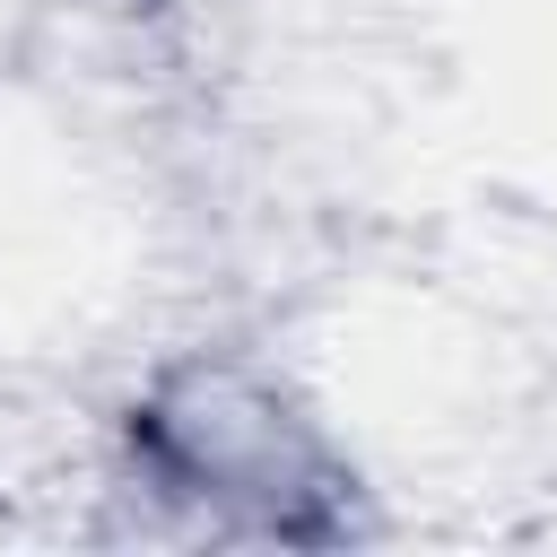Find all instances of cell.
<instances>
[{"label": "cell", "mask_w": 557, "mask_h": 557, "mask_svg": "<svg viewBox=\"0 0 557 557\" xmlns=\"http://www.w3.org/2000/svg\"><path fill=\"white\" fill-rule=\"evenodd\" d=\"M139 453L157 461L165 487L209 496V505H235L244 531H313L296 513V496H322L313 487L322 479V444L252 374H226V366L174 374L139 409Z\"/></svg>", "instance_id": "6da1fadb"}]
</instances>
